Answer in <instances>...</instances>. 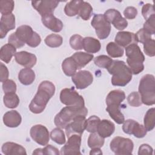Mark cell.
I'll return each instance as SVG.
<instances>
[{"instance_id": "obj_1", "label": "cell", "mask_w": 155, "mask_h": 155, "mask_svg": "<svg viewBox=\"0 0 155 155\" xmlns=\"http://www.w3.org/2000/svg\"><path fill=\"white\" fill-rule=\"evenodd\" d=\"M54 92L55 86L51 82L42 81L38 86V91L29 105L30 110L35 114L42 113Z\"/></svg>"}, {"instance_id": "obj_2", "label": "cell", "mask_w": 155, "mask_h": 155, "mask_svg": "<svg viewBox=\"0 0 155 155\" xmlns=\"http://www.w3.org/2000/svg\"><path fill=\"white\" fill-rule=\"evenodd\" d=\"M125 99V94L120 90L111 91L106 97V110L117 124H122L125 121L124 116L120 110V104Z\"/></svg>"}, {"instance_id": "obj_3", "label": "cell", "mask_w": 155, "mask_h": 155, "mask_svg": "<svg viewBox=\"0 0 155 155\" xmlns=\"http://www.w3.org/2000/svg\"><path fill=\"white\" fill-rule=\"evenodd\" d=\"M107 70L112 74L111 84L114 86L124 87L132 79L131 71L122 61L113 60Z\"/></svg>"}, {"instance_id": "obj_4", "label": "cell", "mask_w": 155, "mask_h": 155, "mask_svg": "<svg viewBox=\"0 0 155 155\" xmlns=\"http://www.w3.org/2000/svg\"><path fill=\"white\" fill-rule=\"evenodd\" d=\"M127 63L133 74H138L144 69L143 62L145 56L137 44H131L125 47Z\"/></svg>"}, {"instance_id": "obj_5", "label": "cell", "mask_w": 155, "mask_h": 155, "mask_svg": "<svg viewBox=\"0 0 155 155\" xmlns=\"http://www.w3.org/2000/svg\"><path fill=\"white\" fill-rule=\"evenodd\" d=\"M88 114V110L85 107L77 108L67 106L64 107L58 113L54 119V122L58 128L65 129L67 125L70 123L76 116L83 115L86 116Z\"/></svg>"}, {"instance_id": "obj_6", "label": "cell", "mask_w": 155, "mask_h": 155, "mask_svg": "<svg viewBox=\"0 0 155 155\" xmlns=\"http://www.w3.org/2000/svg\"><path fill=\"white\" fill-rule=\"evenodd\" d=\"M139 93L142 102L147 105H153L155 103V79L152 74L143 76L140 81Z\"/></svg>"}, {"instance_id": "obj_7", "label": "cell", "mask_w": 155, "mask_h": 155, "mask_svg": "<svg viewBox=\"0 0 155 155\" xmlns=\"http://www.w3.org/2000/svg\"><path fill=\"white\" fill-rule=\"evenodd\" d=\"M60 101L67 106L77 108H83L85 107L83 97L73 88L62 89L60 93Z\"/></svg>"}, {"instance_id": "obj_8", "label": "cell", "mask_w": 155, "mask_h": 155, "mask_svg": "<svg viewBox=\"0 0 155 155\" xmlns=\"http://www.w3.org/2000/svg\"><path fill=\"white\" fill-rule=\"evenodd\" d=\"M110 146L111 151L117 155H130L133 153L134 143L129 138L116 136L112 139Z\"/></svg>"}, {"instance_id": "obj_9", "label": "cell", "mask_w": 155, "mask_h": 155, "mask_svg": "<svg viewBox=\"0 0 155 155\" xmlns=\"http://www.w3.org/2000/svg\"><path fill=\"white\" fill-rule=\"evenodd\" d=\"M91 24L95 29L96 35L99 39H105L108 37L111 31V25L104 15H95L91 20Z\"/></svg>"}, {"instance_id": "obj_10", "label": "cell", "mask_w": 155, "mask_h": 155, "mask_svg": "<svg viewBox=\"0 0 155 155\" xmlns=\"http://www.w3.org/2000/svg\"><path fill=\"white\" fill-rule=\"evenodd\" d=\"M81 135L74 134L68 137L67 143L61 149V154H81Z\"/></svg>"}, {"instance_id": "obj_11", "label": "cell", "mask_w": 155, "mask_h": 155, "mask_svg": "<svg viewBox=\"0 0 155 155\" xmlns=\"http://www.w3.org/2000/svg\"><path fill=\"white\" fill-rule=\"evenodd\" d=\"M31 139L41 145H46L50 139V134L47 128L41 124L33 126L30 131Z\"/></svg>"}, {"instance_id": "obj_12", "label": "cell", "mask_w": 155, "mask_h": 155, "mask_svg": "<svg viewBox=\"0 0 155 155\" xmlns=\"http://www.w3.org/2000/svg\"><path fill=\"white\" fill-rule=\"evenodd\" d=\"M104 15L107 21L110 24H112L119 30H122L128 26V22L126 19L123 18L120 13L116 9H108Z\"/></svg>"}, {"instance_id": "obj_13", "label": "cell", "mask_w": 155, "mask_h": 155, "mask_svg": "<svg viewBox=\"0 0 155 155\" xmlns=\"http://www.w3.org/2000/svg\"><path fill=\"white\" fill-rule=\"evenodd\" d=\"M124 132L128 134H133L136 137L142 138L147 134V130L143 125L133 119H127L122 125Z\"/></svg>"}, {"instance_id": "obj_14", "label": "cell", "mask_w": 155, "mask_h": 155, "mask_svg": "<svg viewBox=\"0 0 155 155\" xmlns=\"http://www.w3.org/2000/svg\"><path fill=\"white\" fill-rule=\"evenodd\" d=\"M86 122L87 119L85 116L79 115L76 116L65 128L67 137L74 134L82 135L85 130Z\"/></svg>"}, {"instance_id": "obj_15", "label": "cell", "mask_w": 155, "mask_h": 155, "mask_svg": "<svg viewBox=\"0 0 155 155\" xmlns=\"http://www.w3.org/2000/svg\"><path fill=\"white\" fill-rule=\"evenodd\" d=\"M71 77V80L76 87L80 90L86 88L93 81L92 74L87 70H81L76 72Z\"/></svg>"}, {"instance_id": "obj_16", "label": "cell", "mask_w": 155, "mask_h": 155, "mask_svg": "<svg viewBox=\"0 0 155 155\" xmlns=\"http://www.w3.org/2000/svg\"><path fill=\"white\" fill-rule=\"evenodd\" d=\"M59 1L53 0L33 1H31L33 7L41 15L53 13L54 10L59 4Z\"/></svg>"}, {"instance_id": "obj_17", "label": "cell", "mask_w": 155, "mask_h": 155, "mask_svg": "<svg viewBox=\"0 0 155 155\" xmlns=\"http://www.w3.org/2000/svg\"><path fill=\"white\" fill-rule=\"evenodd\" d=\"M15 58L18 64L25 68H31L36 63V56L31 53L21 51L16 53Z\"/></svg>"}, {"instance_id": "obj_18", "label": "cell", "mask_w": 155, "mask_h": 155, "mask_svg": "<svg viewBox=\"0 0 155 155\" xmlns=\"http://www.w3.org/2000/svg\"><path fill=\"white\" fill-rule=\"evenodd\" d=\"M15 28V17L13 13L2 15L0 21V38L3 39L7 33Z\"/></svg>"}, {"instance_id": "obj_19", "label": "cell", "mask_w": 155, "mask_h": 155, "mask_svg": "<svg viewBox=\"0 0 155 155\" xmlns=\"http://www.w3.org/2000/svg\"><path fill=\"white\" fill-rule=\"evenodd\" d=\"M42 24L48 29L54 32H59L63 28L62 22L56 18L53 13H50L41 16Z\"/></svg>"}, {"instance_id": "obj_20", "label": "cell", "mask_w": 155, "mask_h": 155, "mask_svg": "<svg viewBox=\"0 0 155 155\" xmlns=\"http://www.w3.org/2000/svg\"><path fill=\"white\" fill-rule=\"evenodd\" d=\"M115 43L121 47H127L133 44H137V41L134 33L130 31H119L114 39Z\"/></svg>"}, {"instance_id": "obj_21", "label": "cell", "mask_w": 155, "mask_h": 155, "mask_svg": "<svg viewBox=\"0 0 155 155\" xmlns=\"http://www.w3.org/2000/svg\"><path fill=\"white\" fill-rule=\"evenodd\" d=\"M22 121L21 114L16 110H11L6 112L3 116V122L5 126L10 128L18 127Z\"/></svg>"}, {"instance_id": "obj_22", "label": "cell", "mask_w": 155, "mask_h": 155, "mask_svg": "<svg viewBox=\"0 0 155 155\" xmlns=\"http://www.w3.org/2000/svg\"><path fill=\"white\" fill-rule=\"evenodd\" d=\"M1 150L2 153L5 155L27 154L26 150L22 146L11 142H7L3 143Z\"/></svg>"}, {"instance_id": "obj_23", "label": "cell", "mask_w": 155, "mask_h": 155, "mask_svg": "<svg viewBox=\"0 0 155 155\" xmlns=\"http://www.w3.org/2000/svg\"><path fill=\"white\" fill-rule=\"evenodd\" d=\"M115 130L114 124L110 120L103 119L99 122L98 125L97 133L102 137H108L113 134Z\"/></svg>"}, {"instance_id": "obj_24", "label": "cell", "mask_w": 155, "mask_h": 155, "mask_svg": "<svg viewBox=\"0 0 155 155\" xmlns=\"http://www.w3.org/2000/svg\"><path fill=\"white\" fill-rule=\"evenodd\" d=\"M15 33L22 42L27 44L32 38L35 31L30 26L23 25L18 27Z\"/></svg>"}, {"instance_id": "obj_25", "label": "cell", "mask_w": 155, "mask_h": 155, "mask_svg": "<svg viewBox=\"0 0 155 155\" xmlns=\"http://www.w3.org/2000/svg\"><path fill=\"white\" fill-rule=\"evenodd\" d=\"M71 57L76 63L78 70L84 67L94 58L93 54L82 51L76 52Z\"/></svg>"}, {"instance_id": "obj_26", "label": "cell", "mask_w": 155, "mask_h": 155, "mask_svg": "<svg viewBox=\"0 0 155 155\" xmlns=\"http://www.w3.org/2000/svg\"><path fill=\"white\" fill-rule=\"evenodd\" d=\"M101 47L99 41L94 38L85 37L83 39V49L87 53H97L100 50Z\"/></svg>"}, {"instance_id": "obj_27", "label": "cell", "mask_w": 155, "mask_h": 155, "mask_svg": "<svg viewBox=\"0 0 155 155\" xmlns=\"http://www.w3.org/2000/svg\"><path fill=\"white\" fill-rule=\"evenodd\" d=\"M18 79L23 85H30L35 79V73L30 68H23L18 74Z\"/></svg>"}, {"instance_id": "obj_28", "label": "cell", "mask_w": 155, "mask_h": 155, "mask_svg": "<svg viewBox=\"0 0 155 155\" xmlns=\"http://www.w3.org/2000/svg\"><path fill=\"white\" fill-rule=\"evenodd\" d=\"M16 53V48L10 44L3 45L0 50V59L1 61L8 64L10 62L13 56Z\"/></svg>"}, {"instance_id": "obj_29", "label": "cell", "mask_w": 155, "mask_h": 155, "mask_svg": "<svg viewBox=\"0 0 155 155\" xmlns=\"http://www.w3.org/2000/svg\"><path fill=\"white\" fill-rule=\"evenodd\" d=\"M62 68L65 74L68 76H72L78 70L76 63L71 56L67 58L63 61Z\"/></svg>"}, {"instance_id": "obj_30", "label": "cell", "mask_w": 155, "mask_h": 155, "mask_svg": "<svg viewBox=\"0 0 155 155\" xmlns=\"http://www.w3.org/2000/svg\"><path fill=\"white\" fill-rule=\"evenodd\" d=\"M84 1L74 0L68 2L64 7V12L68 16H74L78 15L80 7Z\"/></svg>"}, {"instance_id": "obj_31", "label": "cell", "mask_w": 155, "mask_h": 155, "mask_svg": "<svg viewBox=\"0 0 155 155\" xmlns=\"http://www.w3.org/2000/svg\"><path fill=\"white\" fill-rule=\"evenodd\" d=\"M104 138L101 137L97 132L91 133L88 139V145L90 148H101L104 144Z\"/></svg>"}, {"instance_id": "obj_32", "label": "cell", "mask_w": 155, "mask_h": 155, "mask_svg": "<svg viewBox=\"0 0 155 155\" xmlns=\"http://www.w3.org/2000/svg\"><path fill=\"white\" fill-rule=\"evenodd\" d=\"M106 51L111 58H119L124 55V49L113 42H110L107 45Z\"/></svg>"}, {"instance_id": "obj_33", "label": "cell", "mask_w": 155, "mask_h": 155, "mask_svg": "<svg viewBox=\"0 0 155 155\" xmlns=\"http://www.w3.org/2000/svg\"><path fill=\"white\" fill-rule=\"evenodd\" d=\"M144 127L147 131H151L154 128L155 124V109L151 108L149 109L144 117Z\"/></svg>"}, {"instance_id": "obj_34", "label": "cell", "mask_w": 155, "mask_h": 155, "mask_svg": "<svg viewBox=\"0 0 155 155\" xmlns=\"http://www.w3.org/2000/svg\"><path fill=\"white\" fill-rule=\"evenodd\" d=\"M3 101L5 106L8 108H16L19 104V99L15 93H5Z\"/></svg>"}, {"instance_id": "obj_35", "label": "cell", "mask_w": 155, "mask_h": 155, "mask_svg": "<svg viewBox=\"0 0 155 155\" xmlns=\"http://www.w3.org/2000/svg\"><path fill=\"white\" fill-rule=\"evenodd\" d=\"M44 42L47 46L51 48H56L62 45L63 39L62 36L59 35L51 34L45 38Z\"/></svg>"}, {"instance_id": "obj_36", "label": "cell", "mask_w": 155, "mask_h": 155, "mask_svg": "<svg viewBox=\"0 0 155 155\" xmlns=\"http://www.w3.org/2000/svg\"><path fill=\"white\" fill-rule=\"evenodd\" d=\"M93 8L90 4L87 2L84 1L81 4L78 15L84 21L88 20L92 15Z\"/></svg>"}, {"instance_id": "obj_37", "label": "cell", "mask_w": 155, "mask_h": 155, "mask_svg": "<svg viewBox=\"0 0 155 155\" xmlns=\"http://www.w3.org/2000/svg\"><path fill=\"white\" fill-rule=\"evenodd\" d=\"M51 139L56 143L63 145L65 143L66 139L64 131L59 128H55L50 133Z\"/></svg>"}, {"instance_id": "obj_38", "label": "cell", "mask_w": 155, "mask_h": 155, "mask_svg": "<svg viewBox=\"0 0 155 155\" xmlns=\"http://www.w3.org/2000/svg\"><path fill=\"white\" fill-rule=\"evenodd\" d=\"M101 121L99 117L96 116H91L86 122V127L85 130L90 133L97 132L98 125Z\"/></svg>"}, {"instance_id": "obj_39", "label": "cell", "mask_w": 155, "mask_h": 155, "mask_svg": "<svg viewBox=\"0 0 155 155\" xmlns=\"http://www.w3.org/2000/svg\"><path fill=\"white\" fill-rule=\"evenodd\" d=\"M15 2L12 0L0 1V12L2 15H8L12 13L14 8Z\"/></svg>"}, {"instance_id": "obj_40", "label": "cell", "mask_w": 155, "mask_h": 155, "mask_svg": "<svg viewBox=\"0 0 155 155\" xmlns=\"http://www.w3.org/2000/svg\"><path fill=\"white\" fill-rule=\"evenodd\" d=\"M113 60L107 55H100L94 59L96 65L102 68H108L112 63Z\"/></svg>"}, {"instance_id": "obj_41", "label": "cell", "mask_w": 155, "mask_h": 155, "mask_svg": "<svg viewBox=\"0 0 155 155\" xmlns=\"http://www.w3.org/2000/svg\"><path fill=\"white\" fill-rule=\"evenodd\" d=\"M60 153L58 148L51 145H47L43 148H37L33 152V154H54L58 155Z\"/></svg>"}, {"instance_id": "obj_42", "label": "cell", "mask_w": 155, "mask_h": 155, "mask_svg": "<svg viewBox=\"0 0 155 155\" xmlns=\"http://www.w3.org/2000/svg\"><path fill=\"white\" fill-rule=\"evenodd\" d=\"M84 38L79 35H74L70 39V45L72 48L75 50H79L83 48Z\"/></svg>"}, {"instance_id": "obj_43", "label": "cell", "mask_w": 155, "mask_h": 155, "mask_svg": "<svg viewBox=\"0 0 155 155\" xmlns=\"http://www.w3.org/2000/svg\"><path fill=\"white\" fill-rule=\"evenodd\" d=\"M127 101L130 105L134 107H139L142 104L140 95L136 91H133L128 96Z\"/></svg>"}, {"instance_id": "obj_44", "label": "cell", "mask_w": 155, "mask_h": 155, "mask_svg": "<svg viewBox=\"0 0 155 155\" xmlns=\"http://www.w3.org/2000/svg\"><path fill=\"white\" fill-rule=\"evenodd\" d=\"M137 42L144 44L151 39V35L143 28H141L135 34Z\"/></svg>"}, {"instance_id": "obj_45", "label": "cell", "mask_w": 155, "mask_h": 155, "mask_svg": "<svg viewBox=\"0 0 155 155\" xmlns=\"http://www.w3.org/2000/svg\"><path fill=\"white\" fill-rule=\"evenodd\" d=\"M143 50L147 55L150 57L155 55V41L151 39L143 44Z\"/></svg>"}, {"instance_id": "obj_46", "label": "cell", "mask_w": 155, "mask_h": 155, "mask_svg": "<svg viewBox=\"0 0 155 155\" xmlns=\"http://www.w3.org/2000/svg\"><path fill=\"white\" fill-rule=\"evenodd\" d=\"M2 89L5 93H15L16 91V84L11 79H7L2 82Z\"/></svg>"}, {"instance_id": "obj_47", "label": "cell", "mask_w": 155, "mask_h": 155, "mask_svg": "<svg viewBox=\"0 0 155 155\" xmlns=\"http://www.w3.org/2000/svg\"><path fill=\"white\" fill-rule=\"evenodd\" d=\"M142 15L145 20L148 19L151 16L154 15L155 12L153 5L149 3L144 4L142 8Z\"/></svg>"}, {"instance_id": "obj_48", "label": "cell", "mask_w": 155, "mask_h": 155, "mask_svg": "<svg viewBox=\"0 0 155 155\" xmlns=\"http://www.w3.org/2000/svg\"><path fill=\"white\" fill-rule=\"evenodd\" d=\"M155 16L153 15L146 20L143 24V29L147 31L150 33L151 35H154L155 33Z\"/></svg>"}, {"instance_id": "obj_49", "label": "cell", "mask_w": 155, "mask_h": 155, "mask_svg": "<svg viewBox=\"0 0 155 155\" xmlns=\"http://www.w3.org/2000/svg\"><path fill=\"white\" fill-rule=\"evenodd\" d=\"M8 44L12 45L13 46H14L15 48H21L22 47H23L25 44H24L23 42H22L19 38L17 37V36L16 35L15 33H12L9 37H8Z\"/></svg>"}, {"instance_id": "obj_50", "label": "cell", "mask_w": 155, "mask_h": 155, "mask_svg": "<svg viewBox=\"0 0 155 155\" xmlns=\"http://www.w3.org/2000/svg\"><path fill=\"white\" fill-rule=\"evenodd\" d=\"M124 15L126 19H133L137 15V10L134 7H127L124 11Z\"/></svg>"}, {"instance_id": "obj_51", "label": "cell", "mask_w": 155, "mask_h": 155, "mask_svg": "<svg viewBox=\"0 0 155 155\" xmlns=\"http://www.w3.org/2000/svg\"><path fill=\"white\" fill-rule=\"evenodd\" d=\"M153 150L151 147L148 144H142L139 147L138 154L139 155H145V154H153Z\"/></svg>"}, {"instance_id": "obj_52", "label": "cell", "mask_w": 155, "mask_h": 155, "mask_svg": "<svg viewBox=\"0 0 155 155\" xmlns=\"http://www.w3.org/2000/svg\"><path fill=\"white\" fill-rule=\"evenodd\" d=\"M0 81L1 82H4L8 79L9 73L7 67L2 62L0 63Z\"/></svg>"}, {"instance_id": "obj_53", "label": "cell", "mask_w": 155, "mask_h": 155, "mask_svg": "<svg viewBox=\"0 0 155 155\" xmlns=\"http://www.w3.org/2000/svg\"><path fill=\"white\" fill-rule=\"evenodd\" d=\"M41 42V38L40 36L35 31L32 38L29 41V42L27 44V45L31 47L35 48V47H38L40 44Z\"/></svg>"}, {"instance_id": "obj_54", "label": "cell", "mask_w": 155, "mask_h": 155, "mask_svg": "<svg viewBox=\"0 0 155 155\" xmlns=\"http://www.w3.org/2000/svg\"><path fill=\"white\" fill-rule=\"evenodd\" d=\"M90 154H102V152L99 148H92L90 152Z\"/></svg>"}]
</instances>
